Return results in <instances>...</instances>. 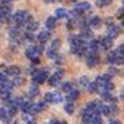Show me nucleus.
Returning <instances> with one entry per match:
<instances>
[{
	"mask_svg": "<svg viewBox=\"0 0 124 124\" xmlns=\"http://www.w3.org/2000/svg\"><path fill=\"white\" fill-rule=\"evenodd\" d=\"M12 21L16 24V27L22 28L24 25H27L28 22L33 21V16H31V15H30L27 10H18V12H15V13H13Z\"/></svg>",
	"mask_w": 124,
	"mask_h": 124,
	"instance_id": "1",
	"label": "nucleus"
},
{
	"mask_svg": "<svg viewBox=\"0 0 124 124\" xmlns=\"http://www.w3.org/2000/svg\"><path fill=\"white\" fill-rule=\"evenodd\" d=\"M31 78H33L34 83L41 84V83H44L46 80L49 78V74H47L46 70H34L33 72H31Z\"/></svg>",
	"mask_w": 124,
	"mask_h": 124,
	"instance_id": "2",
	"label": "nucleus"
},
{
	"mask_svg": "<svg viewBox=\"0 0 124 124\" xmlns=\"http://www.w3.org/2000/svg\"><path fill=\"white\" fill-rule=\"evenodd\" d=\"M108 62L109 64H114V65H121L124 64V55L117 49V50H112L108 53Z\"/></svg>",
	"mask_w": 124,
	"mask_h": 124,
	"instance_id": "3",
	"label": "nucleus"
},
{
	"mask_svg": "<svg viewBox=\"0 0 124 124\" xmlns=\"http://www.w3.org/2000/svg\"><path fill=\"white\" fill-rule=\"evenodd\" d=\"M43 53V44L41 46H30V47H27V50H25V56L28 58V59H37L40 55Z\"/></svg>",
	"mask_w": 124,
	"mask_h": 124,
	"instance_id": "4",
	"label": "nucleus"
},
{
	"mask_svg": "<svg viewBox=\"0 0 124 124\" xmlns=\"http://www.w3.org/2000/svg\"><path fill=\"white\" fill-rule=\"evenodd\" d=\"M99 61H101V56H99V52H95V50H89L87 53V67L89 68H95L96 65H99Z\"/></svg>",
	"mask_w": 124,
	"mask_h": 124,
	"instance_id": "5",
	"label": "nucleus"
},
{
	"mask_svg": "<svg viewBox=\"0 0 124 124\" xmlns=\"http://www.w3.org/2000/svg\"><path fill=\"white\" fill-rule=\"evenodd\" d=\"M83 115V121L84 123H101L102 121V117L99 112H92V111H86V112H81Z\"/></svg>",
	"mask_w": 124,
	"mask_h": 124,
	"instance_id": "6",
	"label": "nucleus"
},
{
	"mask_svg": "<svg viewBox=\"0 0 124 124\" xmlns=\"http://www.w3.org/2000/svg\"><path fill=\"white\" fill-rule=\"evenodd\" d=\"M112 44H114V39L109 36H105L101 39V49L102 50H109L112 47Z\"/></svg>",
	"mask_w": 124,
	"mask_h": 124,
	"instance_id": "7",
	"label": "nucleus"
},
{
	"mask_svg": "<svg viewBox=\"0 0 124 124\" xmlns=\"http://www.w3.org/2000/svg\"><path fill=\"white\" fill-rule=\"evenodd\" d=\"M62 75H64V71H56L55 74H52L49 78H47V81H49V84L50 86H56L59 81H61V78H62Z\"/></svg>",
	"mask_w": 124,
	"mask_h": 124,
	"instance_id": "8",
	"label": "nucleus"
},
{
	"mask_svg": "<svg viewBox=\"0 0 124 124\" xmlns=\"http://www.w3.org/2000/svg\"><path fill=\"white\" fill-rule=\"evenodd\" d=\"M108 24H109V28H108V36L109 37H112V39H115L118 34H120V27L118 25H112V22L111 21H108Z\"/></svg>",
	"mask_w": 124,
	"mask_h": 124,
	"instance_id": "9",
	"label": "nucleus"
},
{
	"mask_svg": "<svg viewBox=\"0 0 124 124\" xmlns=\"http://www.w3.org/2000/svg\"><path fill=\"white\" fill-rule=\"evenodd\" d=\"M13 86H15V84H13L12 81H9L8 78H5L3 81H0V93H5V92H10Z\"/></svg>",
	"mask_w": 124,
	"mask_h": 124,
	"instance_id": "10",
	"label": "nucleus"
},
{
	"mask_svg": "<svg viewBox=\"0 0 124 124\" xmlns=\"http://www.w3.org/2000/svg\"><path fill=\"white\" fill-rule=\"evenodd\" d=\"M39 41H40V44H44L46 41H49L50 40V30H43V31H40V34H39Z\"/></svg>",
	"mask_w": 124,
	"mask_h": 124,
	"instance_id": "11",
	"label": "nucleus"
},
{
	"mask_svg": "<svg viewBox=\"0 0 124 124\" xmlns=\"http://www.w3.org/2000/svg\"><path fill=\"white\" fill-rule=\"evenodd\" d=\"M78 96H80V92L77 90V89H72V90H70L67 93V101L68 102H74V101L78 99Z\"/></svg>",
	"mask_w": 124,
	"mask_h": 124,
	"instance_id": "12",
	"label": "nucleus"
},
{
	"mask_svg": "<svg viewBox=\"0 0 124 124\" xmlns=\"http://www.w3.org/2000/svg\"><path fill=\"white\" fill-rule=\"evenodd\" d=\"M33 105H34V103L31 102V101H24L22 105L19 106V109H21L24 114H30V112H31V108H33Z\"/></svg>",
	"mask_w": 124,
	"mask_h": 124,
	"instance_id": "13",
	"label": "nucleus"
},
{
	"mask_svg": "<svg viewBox=\"0 0 124 124\" xmlns=\"http://www.w3.org/2000/svg\"><path fill=\"white\" fill-rule=\"evenodd\" d=\"M5 74L8 77H16V75H19V68L15 67V65H12V67H9V68L5 70Z\"/></svg>",
	"mask_w": 124,
	"mask_h": 124,
	"instance_id": "14",
	"label": "nucleus"
},
{
	"mask_svg": "<svg viewBox=\"0 0 124 124\" xmlns=\"http://www.w3.org/2000/svg\"><path fill=\"white\" fill-rule=\"evenodd\" d=\"M43 109H46V103H43V102L34 103L33 108H31V112H30V114H39V112H41Z\"/></svg>",
	"mask_w": 124,
	"mask_h": 124,
	"instance_id": "15",
	"label": "nucleus"
},
{
	"mask_svg": "<svg viewBox=\"0 0 124 124\" xmlns=\"http://www.w3.org/2000/svg\"><path fill=\"white\" fill-rule=\"evenodd\" d=\"M101 24H102V19L99 16H93V18L87 19V25H90V27H99Z\"/></svg>",
	"mask_w": 124,
	"mask_h": 124,
	"instance_id": "16",
	"label": "nucleus"
},
{
	"mask_svg": "<svg viewBox=\"0 0 124 124\" xmlns=\"http://www.w3.org/2000/svg\"><path fill=\"white\" fill-rule=\"evenodd\" d=\"M0 10H2L3 15L8 18L9 15H10V12H12V6H10V3H3L2 6H0Z\"/></svg>",
	"mask_w": 124,
	"mask_h": 124,
	"instance_id": "17",
	"label": "nucleus"
},
{
	"mask_svg": "<svg viewBox=\"0 0 124 124\" xmlns=\"http://www.w3.org/2000/svg\"><path fill=\"white\" fill-rule=\"evenodd\" d=\"M75 9H77V10H80V12H86V10H90V3H87V2L77 3V5H75Z\"/></svg>",
	"mask_w": 124,
	"mask_h": 124,
	"instance_id": "18",
	"label": "nucleus"
},
{
	"mask_svg": "<svg viewBox=\"0 0 124 124\" xmlns=\"http://www.w3.org/2000/svg\"><path fill=\"white\" fill-rule=\"evenodd\" d=\"M56 25V16H49L46 19V28L47 30H53Z\"/></svg>",
	"mask_w": 124,
	"mask_h": 124,
	"instance_id": "19",
	"label": "nucleus"
},
{
	"mask_svg": "<svg viewBox=\"0 0 124 124\" xmlns=\"http://www.w3.org/2000/svg\"><path fill=\"white\" fill-rule=\"evenodd\" d=\"M81 36L86 39V40H90L93 37V33H92V30H89L87 27H83L81 28Z\"/></svg>",
	"mask_w": 124,
	"mask_h": 124,
	"instance_id": "20",
	"label": "nucleus"
},
{
	"mask_svg": "<svg viewBox=\"0 0 124 124\" xmlns=\"http://www.w3.org/2000/svg\"><path fill=\"white\" fill-rule=\"evenodd\" d=\"M55 16L56 18H67L68 16V12L65 9H62V8H58L56 12H55Z\"/></svg>",
	"mask_w": 124,
	"mask_h": 124,
	"instance_id": "21",
	"label": "nucleus"
},
{
	"mask_svg": "<svg viewBox=\"0 0 124 124\" xmlns=\"http://www.w3.org/2000/svg\"><path fill=\"white\" fill-rule=\"evenodd\" d=\"M37 95H39V87H37V83H34L33 86L30 87V90H28V96L34 98V96H37Z\"/></svg>",
	"mask_w": 124,
	"mask_h": 124,
	"instance_id": "22",
	"label": "nucleus"
},
{
	"mask_svg": "<svg viewBox=\"0 0 124 124\" xmlns=\"http://www.w3.org/2000/svg\"><path fill=\"white\" fill-rule=\"evenodd\" d=\"M87 92H90V93H96V92H99L98 83H96V81H93V83H89V86H87Z\"/></svg>",
	"mask_w": 124,
	"mask_h": 124,
	"instance_id": "23",
	"label": "nucleus"
},
{
	"mask_svg": "<svg viewBox=\"0 0 124 124\" xmlns=\"http://www.w3.org/2000/svg\"><path fill=\"white\" fill-rule=\"evenodd\" d=\"M39 28V22L37 21H31L27 24V31H36Z\"/></svg>",
	"mask_w": 124,
	"mask_h": 124,
	"instance_id": "24",
	"label": "nucleus"
},
{
	"mask_svg": "<svg viewBox=\"0 0 124 124\" xmlns=\"http://www.w3.org/2000/svg\"><path fill=\"white\" fill-rule=\"evenodd\" d=\"M74 111H75V108H74V102H68L67 105H65V112L67 114H74Z\"/></svg>",
	"mask_w": 124,
	"mask_h": 124,
	"instance_id": "25",
	"label": "nucleus"
},
{
	"mask_svg": "<svg viewBox=\"0 0 124 124\" xmlns=\"http://www.w3.org/2000/svg\"><path fill=\"white\" fill-rule=\"evenodd\" d=\"M46 53H47V56L50 58V59H56L58 58V49H53V47H50L47 52H46Z\"/></svg>",
	"mask_w": 124,
	"mask_h": 124,
	"instance_id": "26",
	"label": "nucleus"
},
{
	"mask_svg": "<svg viewBox=\"0 0 124 124\" xmlns=\"http://www.w3.org/2000/svg\"><path fill=\"white\" fill-rule=\"evenodd\" d=\"M62 101H64V96H62L59 92H55V93H53V103H59V102H62Z\"/></svg>",
	"mask_w": 124,
	"mask_h": 124,
	"instance_id": "27",
	"label": "nucleus"
},
{
	"mask_svg": "<svg viewBox=\"0 0 124 124\" xmlns=\"http://www.w3.org/2000/svg\"><path fill=\"white\" fill-rule=\"evenodd\" d=\"M24 40L25 41H34V36H33V31H27L24 34Z\"/></svg>",
	"mask_w": 124,
	"mask_h": 124,
	"instance_id": "28",
	"label": "nucleus"
},
{
	"mask_svg": "<svg viewBox=\"0 0 124 124\" xmlns=\"http://www.w3.org/2000/svg\"><path fill=\"white\" fill-rule=\"evenodd\" d=\"M78 84H80V86H83V87H87V86H89V78H87L86 75L80 77V81H78Z\"/></svg>",
	"mask_w": 124,
	"mask_h": 124,
	"instance_id": "29",
	"label": "nucleus"
},
{
	"mask_svg": "<svg viewBox=\"0 0 124 124\" xmlns=\"http://www.w3.org/2000/svg\"><path fill=\"white\" fill-rule=\"evenodd\" d=\"M44 102L46 103H53V93H46L44 95Z\"/></svg>",
	"mask_w": 124,
	"mask_h": 124,
	"instance_id": "30",
	"label": "nucleus"
},
{
	"mask_svg": "<svg viewBox=\"0 0 124 124\" xmlns=\"http://www.w3.org/2000/svg\"><path fill=\"white\" fill-rule=\"evenodd\" d=\"M62 90H64V92H70V90H72V83H64V84H62Z\"/></svg>",
	"mask_w": 124,
	"mask_h": 124,
	"instance_id": "31",
	"label": "nucleus"
},
{
	"mask_svg": "<svg viewBox=\"0 0 124 124\" xmlns=\"http://www.w3.org/2000/svg\"><path fill=\"white\" fill-rule=\"evenodd\" d=\"M8 115H9V114H8V109H5V108H0V120H5ZM9 117H10V115H9Z\"/></svg>",
	"mask_w": 124,
	"mask_h": 124,
	"instance_id": "32",
	"label": "nucleus"
},
{
	"mask_svg": "<svg viewBox=\"0 0 124 124\" xmlns=\"http://www.w3.org/2000/svg\"><path fill=\"white\" fill-rule=\"evenodd\" d=\"M109 3H111V0H98V6L99 8H103V6L109 5Z\"/></svg>",
	"mask_w": 124,
	"mask_h": 124,
	"instance_id": "33",
	"label": "nucleus"
},
{
	"mask_svg": "<svg viewBox=\"0 0 124 124\" xmlns=\"http://www.w3.org/2000/svg\"><path fill=\"white\" fill-rule=\"evenodd\" d=\"M59 46H61V40L55 39V40L52 41V47H53V49H59Z\"/></svg>",
	"mask_w": 124,
	"mask_h": 124,
	"instance_id": "34",
	"label": "nucleus"
},
{
	"mask_svg": "<svg viewBox=\"0 0 124 124\" xmlns=\"http://www.w3.org/2000/svg\"><path fill=\"white\" fill-rule=\"evenodd\" d=\"M109 108H111V115H115V114L118 112V106H117V105L112 103V105H109Z\"/></svg>",
	"mask_w": 124,
	"mask_h": 124,
	"instance_id": "35",
	"label": "nucleus"
},
{
	"mask_svg": "<svg viewBox=\"0 0 124 124\" xmlns=\"http://www.w3.org/2000/svg\"><path fill=\"white\" fill-rule=\"evenodd\" d=\"M13 84H22V78H19V75H16V77H15V81H13Z\"/></svg>",
	"mask_w": 124,
	"mask_h": 124,
	"instance_id": "36",
	"label": "nucleus"
},
{
	"mask_svg": "<svg viewBox=\"0 0 124 124\" xmlns=\"http://www.w3.org/2000/svg\"><path fill=\"white\" fill-rule=\"evenodd\" d=\"M24 121H28V123H33V118L28 117V115H24Z\"/></svg>",
	"mask_w": 124,
	"mask_h": 124,
	"instance_id": "37",
	"label": "nucleus"
},
{
	"mask_svg": "<svg viewBox=\"0 0 124 124\" xmlns=\"http://www.w3.org/2000/svg\"><path fill=\"white\" fill-rule=\"evenodd\" d=\"M118 50H120V52L124 55V44H121V46H120V47H118Z\"/></svg>",
	"mask_w": 124,
	"mask_h": 124,
	"instance_id": "38",
	"label": "nucleus"
},
{
	"mask_svg": "<svg viewBox=\"0 0 124 124\" xmlns=\"http://www.w3.org/2000/svg\"><path fill=\"white\" fill-rule=\"evenodd\" d=\"M109 74H117V70H109Z\"/></svg>",
	"mask_w": 124,
	"mask_h": 124,
	"instance_id": "39",
	"label": "nucleus"
},
{
	"mask_svg": "<svg viewBox=\"0 0 124 124\" xmlns=\"http://www.w3.org/2000/svg\"><path fill=\"white\" fill-rule=\"evenodd\" d=\"M120 98H121V99H123V101H124V90H123V92H121V95H120Z\"/></svg>",
	"mask_w": 124,
	"mask_h": 124,
	"instance_id": "40",
	"label": "nucleus"
},
{
	"mask_svg": "<svg viewBox=\"0 0 124 124\" xmlns=\"http://www.w3.org/2000/svg\"><path fill=\"white\" fill-rule=\"evenodd\" d=\"M12 0H2V3H10Z\"/></svg>",
	"mask_w": 124,
	"mask_h": 124,
	"instance_id": "41",
	"label": "nucleus"
},
{
	"mask_svg": "<svg viewBox=\"0 0 124 124\" xmlns=\"http://www.w3.org/2000/svg\"><path fill=\"white\" fill-rule=\"evenodd\" d=\"M123 25H124V18H123Z\"/></svg>",
	"mask_w": 124,
	"mask_h": 124,
	"instance_id": "42",
	"label": "nucleus"
},
{
	"mask_svg": "<svg viewBox=\"0 0 124 124\" xmlns=\"http://www.w3.org/2000/svg\"><path fill=\"white\" fill-rule=\"evenodd\" d=\"M72 2H77V0H72Z\"/></svg>",
	"mask_w": 124,
	"mask_h": 124,
	"instance_id": "43",
	"label": "nucleus"
},
{
	"mask_svg": "<svg viewBox=\"0 0 124 124\" xmlns=\"http://www.w3.org/2000/svg\"><path fill=\"white\" fill-rule=\"evenodd\" d=\"M0 2H2V0H0Z\"/></svg>",
	"mask_w": 124,
	"mask_h": 124,
	"instance_id": "44",
	"label": "nucleus"
}]
</instances>
